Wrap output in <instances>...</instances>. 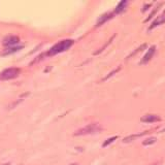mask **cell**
<instances>
[{
	"label": "cell",
	"mask_w": 165,
	"mask_h": 165,
	"mask_svg": "<svg viewBox=\"0 0 165 165\" xmlns=\"http://www.w3.org/2000/svg\"><path fill=\"white\" fill-rule=\"evenodd\" d=\"M152 165H158V163H154V164H152Z\"/></svg>",
	"instance_id": "cell-21"
},
{
	"label": "cell",
	"mask_w": 165,
	"mask_h": 165,
	"mask_svg": "<svg viewBox=\"0 0 165 165\" xmlns=\"http://www.w3.org/2000/svg\"><path fill=\"white\" fill-rule=\"evenodd\" d=\"M156 140H157L156 137H150V138H146V140H143L142 145L143 146H151V145H153V143L156 142Z\"/></svg>",
	"instance_id": "cell-12"
},
{
	"label": "cell",
	"mask_w": 165,
	"mask_h": 165,
	"mask_svg": "<svg viewBox=\"0 0 165 165\" xmlns=\"http://www.w3.org/2000/svg\"><path fill=\"white\" fill-rule=\"evenodd\" d=\"M27 95H28V93L24 94V95H22V96H21V97H20V98H19V99H18V100H17V101H15L14 103H11V104L10 105V108H15V106H16V105L18 104V103H20L21 101H23V100H24V97H26Z\"/></svg>",
	"instance_id": "cell-15"
},
{
	"label": "cell",
	"mask_w": 165,
	"mask_h": 165,
	"mask_svg": "<svg viewBox=\"0 0 165 165\" xmlns=\"http://www.w3.org/2000/svg\"><path fill=\"white\" fill-rule=\"evenodd\" d=\"M118 138V136H112V137H111V138H108V139H106L104 142H103V145H102V146L103 148H105V146H108V145H111L112 142H114V140H116Z\"/></svg>",
	"instance_id": "cell-16"
},
{
	"label": "cell",
	"mask_w": 165,
	"mask_h": 165,
	"mask_svg": "<svg viewBox=\"0 0 165 165\" xmlns=\"http://www.w3.org/2000/svg\"><path fill=\"white\" fill-rule=\"evenodd\" d=\"M114 38H115V35H112V37H111V39H109V40H108V42H106V44H103V47H102V48H100L98 51H96L95 53H94V55H98L99 53H101V52H102L103 50H104V49H105L106 47H108V45L109 44H111V42H112V39H114Z\"/></svg>",
	"instance_id": "cell-13"
},
{
	"label": "cell",
	"mask_w": 165,
	"mask_h": 165,
	"mask_svg": "<svg viewBox=\"0 0 165 165\" xmlns=\"http://www.w3.org/2000/svg\"><path fill=\"white\" fill-rule=\"evenodd\" d=\"M101 130H102V127L98 123H92L81 128V129L76 130L74 132V135L79 136V135H88V134H95V133H98Z\"/></svg>",
	"instance_id": "cell-2"
},
{
	"label": "cell",
	"mask_w": 165,
	"mask_h": 165,
	"mask_svg": "<svg viewBox=\"0 0 165 165\" xmlns=\"http://www.w3.org/2000/svg\"><path fill=\"white\" fill-rule=\"evenodd\" d=\"M165 23V11L162 15H160V16H158L157 17V19H156L154 22L152 23V25L149 27V30H152V29H154L156 28L157 26H160L161 24H163Z\"/></svg>",
	"instance_id": "cell-7"
},
{
	"label": "cell",
	"mask_w": 165,
	"mask_h": 165,
	"mask_svg": "<svg viewBox=\"0 0 165 165\" xmlns=\"http://www.w3.org/2000/svg\"><path fill=\"white\" fill-rule=\"evenodd\" d=\"M22 48H23V45H17V47L15 45V47H10V48L5 49V50L1 53V55H10V54L16 53V52L21 50Z\"/></svg>",
	"instance_id": "cell-8"
},
{
	"label": "cell",
	"mask_w": 165,
	"mask_h": 165,
	"mask_svg": "<svg viewBox=\"0 0 165 165\" xmlns=\"http://www.w3.org/2000/svg\"><path fill=\"white\" fill-rule=\"evenodd\" d=\"M155 51H156V47H155V45H152V47L149 49V51L146 52V54L145 55V56H143V58L142 59V61L139 62V64H146V63H148L149 61L152 59V57L154 56Z\"/></svg>",
	"instance_id": "cell-6"
},
{
	"label": "cell",
	"mask_w": 165,
	"mask_h": 165,
	"mask_svg": "<svg viewBox=\"0 0 165 165\" xmlns=\"http://www.w3.org/2000/svg\"><path fill=\"white\" fill-rule=\"evenodd\" d=\"M148 132H149V131H146V132H142V133H139V134H134V135H129V136L125 137V138L123 139V142H132V140H134L135 138H137V137L145 135V134H146Z\"/></svg>",
	"instance_id": "cell-11"
},
{
	"label": "cell",
	"mask_w": 165,
	"mask_h": 165,
	"mask_svg": "<svg viewBox=\"0 0 165 165\" xmlns=\"http://www.w3.org/2000/svg\"><path fill=\"white\" fill-rule=\"evenodd\" d=\"M20 71L21 70L19 68H16V67L7 68L0 73V79H2V81H7V79L16 78L17 76L20 74Z\"/></svg>",
	"instance_id": "cell-3"
},
{
	"label": "cell",
	"mask_w": 165,
	"mask_h": 165,
	"mask_svg": "<svg viewBox=\"0 0 165 165\" xmlns=\"http://www.w3.org/2000/svg\"><path fill=\"white\" fill-rule=\"evenodd\" d=\"M120 69H121V67H119V68H117V69H115V70H112V71L111 72V73H108V75L105 76L104 78H102V82H104V81H106V79H108L109 78H112V75L115 74V73H117L118 71H120Z\"/></svg>",
	"instance_id": "cell-17"
},
{
	"label": "cell",
	"mask_w": 165,
	"mask_h": 165,
	"mask_svg": "<svg viewBox=\"0 0 165 165\" xmlns=\"http://www.w3.org/2000/svg\"><path fill=\"white\" fill-rule=\"evenodd\" d=\"M20 42V38L18 37L16 35H10V36H6L4 39H3V44L5 47H15L17 44H19Z\"/></svg>",
	"instance_id": "cell-4"
},
{
	"label": "cell",
	"mask_w": 165,
	"mask_h": 165,
	"mask_svg": "<svg viewBox=\"0 0 165 165\" xmlns=\"http://www.w3.org/2000/svg\"><path fill=\"white\" fill-rule=\"evenodd\" d=\"M145 48H146V44H142V45H140V47H138V48H137L136 50L133 52V53H131V54L129 55V56H128V59H129V58H131L132 56H135V55H136L137 53H138V52L142 51V50H143V49H145Z\"/></svg>",
	"instance_id": "cell-14"
},
{
	"label": "cell",
	"mask_w": 165,
	"mask_h": 165,
	"mask_svg": "<svg viewBox=\"0 0 165 165\" xmlns=\"http://www.w3.org/2000/svg\"><path fill=\"white\" fill-rule=\"evenodd\" d=\"M161 119L159 116L157 115H153V114H149L146 115L140 119V121L143 122V123H155V122H159Z\"/></svg>",
	"instance_id": "cell-5"
},
{
	"label": "cell",
	"mask_w": 165,
	"mask_h": 165,
	"mask_svg": "<svg viewBox=\"0 0 165 165\" xmlns=\"http://www.w3.org/2000/svg\"><path fill=\"white\" fill-rule=\"evenodd\" d=\"M127 5H128V1H126V0H123V1H121L120 3L117 5V7H116V10H115L114 13L115 14L122 13V11H125V8L127 7Z\"/></svg>",
	"instance_id": "cell-9"
},
{
	"label": "cell",
	"mask_w": 165,
	"mask_h": 165,
	"mask_svg": "<svg viewBox=\"0 0 165 165\" xmlns=\"http://www.w3.org/2000/svg\"><path fill=\"white\" fill-rule=\"evenodd\" d=\"M69 165H78V163H71V164H69Z\"/></svg>",
	"instance_id": "cell-19"
},
{
	"label": "cell",
	"mask_w": 165,
	"mask_h": 165,
	"mask_svg": "<svg viewBox=\"0 0 165 165\" xmlns=\"http://www.w3.org/2000/svg\"><path fill=\"white\" fill-rule=\"evenodd\" d=\"M2 165H10V163H5V164H2Z\"/></svg>",
	"instance_id": "cell-20"
},
{
	"label": "cell",
	"mask_w": 165,
	"mask_h": 165,
	"mask_svg": "<svg viewBox=\"0 0 165 165\" xmlns=\"http://www.w3.org/2000/svg\"><path fill=\"white\" fill-rule=\"evenodd\" d=\"M161 5H162V3H160V4H159V5H158V6H157V7H156V8H155V10H154V11H153L151 14H150V16H149V18H148V19H146V22H148V21H149L150 19H152V18H153V17H154V15H155L156 13H157V11H158V10H159V6H161Z\"/></svg>",
	"instance_id": "cell-18"
},
{
	"label": "cell",
	"mask_w": 165,
	"mask_h": 165,
	"mask_svg": "<svg viewBox=\"0 0 165 165\" xmlns=\"http://www.w3.org/2000/svg\"><path fill=\"white\" fill-rule=\"evenodd\" d=\"M73 44V40L72 39H65V40L59 41L58 44H56L54 47H52L48 52L49 56H54V55H57L59 53H62V52L68 50L69 48H71Z\"/></svg>",
	"instance_id": "cell-1"
},
{
	"label": "cell",
	"mask_w": 165,
	"mask_h": 165,
	"mask_svg": "<svg viewBox=\"0 0 165 165\" xmlns=\"http://www.w3.org/2000/svg\"><path fill=\"white\" fill-rule=\"evenodd\" d=\"M112 13H106V14H104L103 16L100 18V19L98 20V22H97V26H101L102 24H104L106 21H108L109 19H112Z\"/></svg>",
	"instance_id": "cell-10"
}]
</instances>
